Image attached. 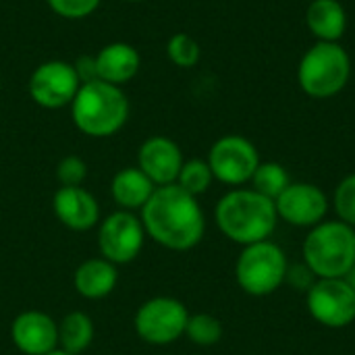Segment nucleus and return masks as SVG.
<instances>
[{"label": "nucleus", "mask_w": 355, "mask_h": 355, "mask_svg": "<svg viewBox=\"0 0 355 355\" xmlns=\"http://www.w3.org/2000/svg\"><path fill=\"white\" fill-rule=\"evenodd\" d=\"M71 119L87 137H110L119 133L129 119V98L123 87L102 79L81 83L71 102Z\"/></svg>", "instance_id": "nucleus-3"}, {"label": "nucleus", "mask_w": 355, "mask_h": 355, "mask_svg": "<svg viewBox=\"0 0 355 355\" xmlns=\"http://www.w3.org/2000/svg\"><path fill=\"white\" fill-rule=\"evenodd\" d=\"M306 310L324 329H347L355 322V291L345 279H318L306 291Z\"/></svg>", "instance_id": "nucleus-9"}, {"label": "nucleus", "mask_w": 355, "mask_h": 355, "mask_svg": "<svg viewBox=\"0 0 355 355\" xmlns=\"http://www.w3.org/2000/svg\"><path fill=\"white\" fill-rule=\"evenodd\" d=\"M212 181H214V175L208 166V160H202V158L185 160L179 171V177H177V185L183 191L191 193L193 198L204 196L210 189Z\"/></svg>", "instance_id": "nucleus-22"}, {"label": "nucleus", "mask_w": 355, "mask_h": 355, "mask_svg": "<svg viewBox=\"0 0 355 355\" xmlns=\"http://www.w3.org/2000/svg\"><path fill=\"white\" fill-rule=\"evenodd\" d=\"M185 158L179 144L164 135L148 137L137 152V168L156 185H173L177 183L179 171Z\"/></svg>", "instance_id": "nucleus-13"}, {"label": "nucleus", "mask_w": 355, "mask_h": 355, "mask_svg": "<svg viewBox=\"0 0 355 355\" xmlns=\"http://www.w3.org/2000/svg\"><path fill=\"white\" fill-rule=\"evenodd\" d=\"M46 355H73V354H67V352H62V349H54V352H50V354H46Z\"/></svg>", "instance_id": "nucleus-31"}, {"label": "nucleus", "mask_w": 355, "mask_h": 355, "mask_svg": "<svg viewBox=\"0 0 355 355\" xmlns=\"http://www.w3.org/2000/svg\"><path fill=\"white\" fill-rule=\"evenodd\" d=\"M116 283H119L116 266L112 262L104 260L102 256L81 262L73 275L75 291L85 300H102V297L110 295L114 291Z\"/></svg>", "instance_id": "nucleus-17"}, {"label": "nucleus", "mask_w": 355, "mask_h": 355, "mask_svg": "<svg viewBox=\"0 0 355 355\" xmlns=\"http://www.w3.org/2000/svg\"><path fill=\"white\" fill-rule=\"evenodd\" d=\"M279 223H287L297 229H312L327 220L331 200L322 187L308 181H291L287 189L275 200Z\"/></svg>", "instance_id": "nucleus-12"}, {"label": "nucleus", "mask_w": 355, "mask_h": 355, "mask_svg": "<svg viewBox=\"0 0 355 355\" xmlns=\"http://www.w3.org/2000/svg\"><path fill=\"white\" fill-rule=\"evenodd\" d=\"M146 241V229L141 218L129 210H116L108 214L98 229V250L104 260L119 264L133 262Z\"/></svg>", "instance_id": "nucleus-11"}, {"label": "nucleus", "mask_w": 355, "mask_h": 355, "mask_svg": "<svg viewBox=\"0 0 355 355\" xmlns=\"http://www.w3.org/2000/svg\"><path fill=\"white\" fill-rule=\"evenodd\" d=\"M94 60H96L98 79L119 85V87L129 83L141 67V56H139L137 48L127 42L106 44L94 56Z\"/></svg>", "instance_id": "nucleus-16"}, {"label": "nucleus", "mask_w": 355, "mask_h": 355, "mask_svg": "<svg viewBox=\"0 0 355 355\" xmlns=\"http://www.w3.org/2000/svg\"><path fill=\"white\" fill-rule=\"evenodd\" d=\"M289 264L285 250L272 239L245 245L235 260L237 287L250 297H268L285 285Z\"/></svg>", "instance_id": "nucleus-6"}, {"label": "nucleus", "mask_w": 355, "mask_h": 355, "mask_svg": "<svg viewBox=\"0 0 355 355\" xmlns=\"http://www.w3.org/2000/svg\"><path fill=\"white\" fill-rule=\"evenodd\" d=\"M352 77V56L339 42H316L297 64V83L314 100L335 98Z\"/></svg>", "instance_id": "nucleus-5"}, {"label": "nucleus", "mask_w": 355, "mask_h": 355, "mask_svg": "<svg viewBox=\"0 0 355 355\" xmlns=\"http://www.w3.org/2000/svg\"><path fill=\"white\" fill-rule=\"evenodd\" d=\"M306 25L318 42H339L347 29V10L339 0H312Z\"/></svg>", "instance_id": "nucleus-18"}, {"label": "nucleus", "mask_w": 355, "mask_h": 355, "mask_svg": "<svg viewBox=\"0 0 355 355\" xmlns=\"http://www.w3.org/2000/svg\"><path fill=\"white\" fill-rule=\"evenodd\" d=\"M223 335H225V329H223V322L216 316L206 314V312L189 314V320H187V327H185V337L193 345L212 347V345L220 343Z\"/></svg>", "instance_id": "nucleus-23"}, {"label": "nucleus", "mask_w": 355, "mask_h": 355, "mask_svg": "<svg viewBox=\"0 0 355 355\" xmlns=\"http://www.w3.org/2000/svg\"><path fill=\"white\" fill-rule=\"evenodd\" d=\"M156 185L137 168L127 166L119 171L110 181V196L121 206V210H141L150 196L154 193Z\"/></svg>", "instance_id": "nucleus-19"}, {"label": "nucleus", "mask_w": 355, "mask_h": 355, "mask_svg": "<svg viewBox=\"0 0 355 355\" xmlns=\"http://www.w3.org/2000/svg\"><path fill=\"white\" fill-rule=\"evenodd\" d=\"M214 223L229 241L245 248L272 239L279 216L272 200L252 187H235L216 202Z\"/></svg>", "instance_id": "nucleus-2"}, {"label": "nucleus", "mask_w": 355, "mask_h": 355, "mask_svg": "<svg viewBox=\"0 0 355 355\" xmlns=\"http://www.w3.org/2000/svg\"><path fill=\"white\" fill-rule=\"evenodd\" d=\"M75 71H77L81 83H87V81H96V79H98L94 56H81V58L75 62Z\"/></svg>", "instance_id": "nucleus-29"}, {"label": "nucleus", "mask_w": 355, "mask_h": 355, "mask_svg": "<svg viewBox=\"0 0 355 355\" xmlns=\"http://www.w3.org/2000/svg\"><path fill=\"white\" fill-rule=\"evenodd\" d=\"M331 208L341 223L355 229V173H349L337 183L331 198Z\"/></svg>", "instance_id": "nucleus-25"}, {"label": "nucleus", "mask_w": 355, "mask_h": 355, "mask_svg": "<svg viewBox=\"0 0 355 355\" xmlns=\"http://www.w3.org/2000/svg\"><path fill=\"white\" fill-rule=\"evenodd\" d=\"M46 2L58 17L79 21L96 12L102 0H46Z\"/></svg>", "instance_id": "nucleus-27"}, {"label": "nucleus", "mask_w": 355, "mask_h": 355, "mask_svg": "<svg viewBox=\"0 0 355 355\" xmlns=\"http://www.w3.org/2000/svg\"><path fill=\"white\" fill-rule=\"evenodd\" d=\"M252 189H256L258 193L266 196L268 200H277L285 189L287 185L291 183V177L287 173V168L281 164V162H260L254 177H252Z\"/></svg>", "instance_id": "nucleus-21"}, {"label": "nucleus", "mask_w": 355, "mask_h": 355, "mask_svg": "<svg viewBox=\"0 0 355 355\" xmlns=\"http://www.w3.org/2000/svg\"><path fill=\"white\" fill-rule=\"evenodd\" d=\"M10 341L25 355L50 354L58 347V324L46 312H21L10 324Z\"/></svg>", "instance_id": "nucleus-14"}, {"label": "nucleus", "mask_w": 355, "mask_h": 355, "mask_svg": "<svg viewBox=\"0 0 355 355\" xmlns=\"http://www.w3.org/2000/svg\"><path fill=\"white\" fill-rule=\"evenodd\" d=\"M127 2H144V0H127Z\"/></svg>", "instance_id": "nucleus-32"}, {"label": "nucleus", "mask_w": 355, "mask_h": 355, "mask_svg": "<svg viewBox=\"0 0 355 355\" xmlns=\"http://www.w3.org/2000/svg\"><path fill=\"white\" fill-rule=\"evenodd\" d=\"M139 218L146 235L171 252H189L206 235V216L198 198L177 183L156 187Z\"/></svg>", "instance_id": "nucleus-1"}, {"label": "nucleus", "mask_w": 355, "mask_h": 355, "mask_svg": "<svg viewBox=\"0 0 355 355\" xmlns=\"http://www.w3.org/2000/svg\"><path fill=\"white\" fill-rule=\"evenodd\" d=\"M189 310L175 297H152L135 312V333L150 345H171L185 335Z\"/></svg>", "instance_id": "nucleus-7"}, {"label": "nucleus", "mask_w": 355, "mask_h": 355, "mask_svg": "<svg viewBox=\"0 0 355 355\" xmlns=\"http://www.w3.org/2000/svg\"><path fill=\"white\" fill-rule=\"evenodd\" d=\"M302 262L316 279H345L355 264V229L339 218L312 227L302 243Z\"/></svg>", "instance_id": "nucleus-4"}, {"label": "nucleus", "mask_w": 355, "mask_h": 355, "mask_svg": "<svg viewBox=\"0 0 355 355\" xmlns=\"http://www.w3.org/2000/svg\"><path fill=\"white\" fill-rule=\"evenodd\" d=\"M56 177L60 181V187H79L87 177V164L79 156H64L56 166Z\"/></svg>", "instance_id": "nucleus-26"}, {"label": "nucleus", "mask_w": 355, "mask_h": 355, "mask_svg": "<svg viewBox=\"0 0 355 355\" xmlns=\"http://www.w3.org/2000/svg\"><path fill=\"white\" fill-rule=\"evenodd\" d=\"M79 87L81 79L75 71V64L67 60H46L37 64L27 83L29 98L46 110L71 106Z\"/></svg>", "instance_id": "nucleus-10"}, {"label": "nucleus", "mask_w": 355, "mask_h": 355, "mask_svg": "<svg viewBox=\"0 0 355 355\" xmlns=\"http://www.w3.org/2000/svg\"><path fill=\"white\" fill-rule=\"evenodd\" d=\"M166 54H168L171 62L177 64L179 69H193L200 62L202 48L196 42V37H191L185 31H179V33L171 35V40L166 44Z\"/></svg>", "instance_id": "nucleus-24"}, {"label": "nucleus", "mask_w": 355, "mask_h": 355, "mask_svg": "<svg viewBox=\"0 0 355 355\" xmlns=\"http://www.w3.org/2000/svg\"><path fill=\"white\" fill-rule=\"evenodd\" d=\"M52 208L56 218L71 231H89L100 220L98 200L79 187H60L52 198Z\"/></svg>", "instance_id": "nucleus-15"}, {"label": "nucleus", "mask_w": 355, "mask_h": 355, "mask_svg": "<svg viewBox=\"0 0 355 355\" xmlns=\"http://www.w3.org/2000/svg\"><path fill=\"white\" fill-rule=\"evenodd\" d=\"M345 281L349 283V287H352V289H354V291H355V264H354V268H352V270L347 272V277H345Z\"/></svg>", "instance_id": "nucleus-30"}, {"label": "nucleus", "mask_w": 355, "mask_h": 355, "mask_svg": "<svg viewBox=\"0 0 355 355\" xmlns=\"http://www.w3.org/2000/svg\"><path fill=\"white\" fill-rule=\"evenodd\" d=\"M206 160L214 175V181L233 189L250 183L258 164L262 162L254 141L235 133L218 137L212 144Z\"/></svg>", "instance_id": "nucleus-8"}, {"label": "nucleus", "mask_w": 355, "mask_h": 355, "mask_svg": "<svg viewBox=\"0 0 355 355\" xmlns=\"http://www.w3.org/2000/svg\"><path fill=\"white\" fill-rule=\"evenodd\" d=\"M316 281H318V279L314 277V272H312L304 262H293V264H289L285 285H289V287H293L295 291H300V293L306 295V291H308Z\"/></svg>", "instance_id": "nucleus-28"}, {"label": "nucleus", "mask_w": 355, "mask_h": 355, "mask_svg": "<svg viewBox=\"0 0 355 355\" xmlns=\"http://www.w3.org/2000/svg\"><path fill=\"white\" fill-rule=\"evenodd\" d=\"M94 341V322L85 312H71L58 322V349L83 354Z\"/></svg>", "instance_id": "nucleus-20"}]
</instances>
